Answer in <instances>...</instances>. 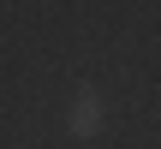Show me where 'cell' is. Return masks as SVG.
Wrapping results in <instances>:
<instances>
[{
	"label": "cell",
	"instance_id": "6da1fadb",
	"mask_svg": "<svg viewBox=\"0 0 161 149\" xmlns=\"http://www.w3.org/2000/svg\"><path fill=\"white\" fill-rule=\"evenodd\" d=\"M66 125H72V137H96V131H102V102H96V90H78Z\"/></svg>",
	"mask_w": 161,
	"mask_h": 149
}]
</instances>
